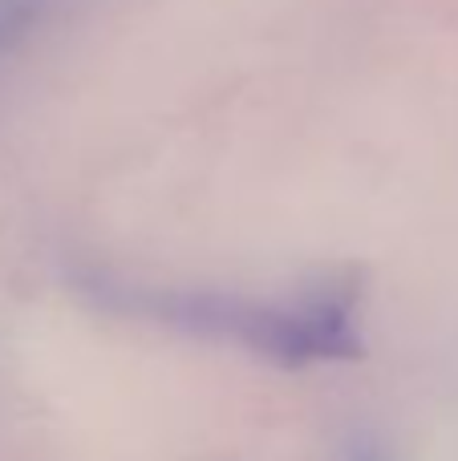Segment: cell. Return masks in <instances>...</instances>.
Returning a JSON list of instances; mask_svg holds the SVG:
<instances>
[{"label":"cell","instance_id":"cell-1","mask_svg":"<svg viewBox=\"0 0 458 461\" xmlns=\"http://www.w3.org/2000/svg\"><path fill=\"white\" fill-rule=\"evenodd\" d=\"M353 461H386V457H381V449H378V446H370V441H365V446H357V449H353Z\"/></svg>","mask_w":458,"mask_h":461}]
</instances>
